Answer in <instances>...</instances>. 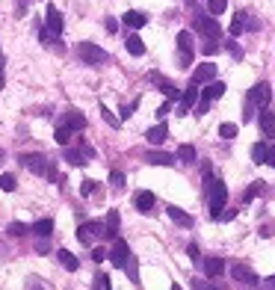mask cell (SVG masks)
<instances>
[{"mask_svg": "<svg viewBox=\"0 0 275 290\" xmlns=\"http://www.w3.org/2000/svg\"><path fill=\"white\" fill-rule=\"evenodd\" d=\"M110 184H113L116 190H121V187H124V175H121V172H113V175H110Z\"/></svg>", "mask_w": 275, "mask_h": 290, "instance_id": "cell-43", "label": "cell"}, {"mask_svg": "<svg viewBox=\"0 0 275 290\" xmlns=\"http://www.w3.org/2000/svg\"><path fill=\"white\" fill-rule=\"evenodd\" d=\"M196 27H198L207 39H219V36H222V27H219V21H216V18L201 15V18H196Z\"/></svg>", "mask_w": 275, "mask_h": 290, "instance_id": "cell-8", "label": "cell"}, {"mask_svg": "<svg viewBox=\"0 0 275 290\" xmlns=\"http://www.w3.org/2000/svg\"><path fill=\"white\" fill-rule=\"evenodd\" d=\"M47 240H50V237H39V240H36V252H39V255H47V252H50V243H47Z\"/></svg>", "mask_w": 275, "mask_h": 290, "instance_id": "cell-41", "label": "cell"}, {"mask_svg": "<svg viewBox=\"0 0 275 290\" xmlns=\"http://www.w3.org/2000/svg\"><path fill=\"white\" fill-rule=\"evenodd\" d=\"M169 110H172V107H169V101H166V104L157 110V119H166V113H169Z\"/></svg>", "mask_w": 275, "mask_h": 290, "instance_id": "cell-52", "label": "cell"}, {"mask_svg": "<svg viewBox=\"0 0 275 290\" xmlns=\"http://www.w3.org/2000/svg\"><path fill=\"white\" fill-rule=\"evenodd\" d=\"M121 21H124L127 27L139 30V27H145V24H148V15H145V12H136V9H130V12H124V15H121Z\"/></svg>", "mask_w": 275, "mask_h": 290, "instance_id": "cell-15", "label": "cell"}, {"mask_svg": "<svg viewBox=\"0 0 275 290\" xmlns=\"http://www.w3.org/2000/svg\"><path fill=\"white\" fill-rule=\"evenodd\" d=\"M92 288H98V290H110V279L107 276H95V285Z\"/></svg>", "mask_w": 275, "mask_h": 290, "instance_id": "cell-44", "label": "cell"}, {"mask_svg": "<svg viewBox=\"0 0 275 290\" xmlns=\"http://www.w3.org/2000/svg\"><path fill=\"white\" fill-rule=\"evenodd\" d=\"M219 136H222V139H234V136H237V124H234V122H222V124H219Z\"/></svg>", "mask_w": 275, "mask_h": 290, "instance_id": "cell-31", "label": "cell"}, {"mask_svg": "<svg viewBox=\"0 0 275 290\" xmlns=\"http://www.w3.org/2000/svg\"><path fill=\"white\" fill-rule=\"evenodd\" d=\"M104 27H107V33H116V30H118V24H116V18H107V24H104Z\"/></svg>", "mask_w": 275, "mask_h": 290, "instance_id": "cell-49", "label": "cell"}, {"mask_svg": "<svg viewBox=\"0 0 275 290\" xmlns=\"http://www.w3.org/2000/svg\"><path fill=\"white\" fill-rule=\"evenodd\" d=\"M80 151L86 154V160H95V148H92L89 142H83V139H80Z\"/></svg>", "mask_w": 275, "mask_h": 290, "instance_id": "cell-46", "label": "cell"}, {"mask_svg": "<svg viewBox=\"0 0 275 290\" xmlns=\"http://www.w3.org/2000/svg\"><path fill=\"white\" fill-rule=\"evenodd\" d=\"M101 116H104V122H107L110 127H118V124H121V119H116V116L110 113V107H104V104H101Z\"/></svg>", "mask_w": 275, "mask_h": 290, "instance_id": "cell-35", "label": "cell"}, {"mask_svg": "<svg viewBox=\"0 0 275 290\" xmlns=\"http://www.w3.org/2000/svg\"><path fill=\"white\" fill-rule=\"evenodd\" d=\"M65 160H68L71 166H86V163H89L83 151H74V148H68V145H65Z\"/></svg>", "mask_w": 275, "mask_h": 290, "instance_id": "cell-24", "label": "cell"}, {"mask_svg": "<svg viewBox=\"0 0 275 290\" xmlns=\"http://www.w3.org/2000/svg\"><path fill=\"white\" fill-rule=\"evenodd\" d=\"M104 222H107V231H104V237H107V240H116V237H118V225H121V219H118V210H110Z\"/></svg>", "mask_w": 275, "mask_h": 290, "instance_id": "cell-17", "label": "cell"}, {"mask_svg": "<svg viewBox=\"0 0 275 290\" xmlns=\"http://www.w3.org/2000/svg\"><path fill=\"white\" fill-rule=\"evenodd\" d=\"M27 231H33V228L24 225V222H12V225H9V234H12V237H24Z\"/></svg>", "mask_w": 275, "mask_h": 290, "instance_id": "cell-36", "label": "cell"}, {"mask_svg": "<svg viewBox=\"0 0 275 290\" xmlns=\"http://www.w3.org/2000/svg\"><path fill=\"white\" fill-rule=\"evenodd\" d=\"M166 213H169V219H172L175 225H181V228H193V225H196V219H193L187 210L175 207V205H166Z\"/></svg>", "mask_w": 275, "mask_h": 290, "instance_id": "cell-11", "label": "cell"}, {"mask_svg": "<svg viewBox=\"0 0 275 290\" xmlns=\"http://www.w3.org/2000/svg\"><path fill=\"white\" fill-rule=\"evenodd\" d=\"M267 148H270L267 142H255V145H252V160H255L258 166L267 163Z\"/></svg>", "mask_w": 275, "mask_h": 290, "instance_id": "cell-26", "label": "cell"}, {"mask_svg": "<svg viewBox=\"0 0 275 290\" xmlns=\"http://www.w3.org/2000/svg\"><path fill=\"white\" fill-rule=\"evenodd\" d=\"M204 184H207V190H210V216L213 219H219L222 216V207H225V202H228V187L219 181V178H213L210 175V169H204Z\"/></svg>", "mask_w": 275, "mask_h": 290, "instance_id": "cell-2", "label": "cell"}, {"mask_svg": "<svg viewBox=\"0 0 275 290\" xmlns=\"http://www.w3.org/2000/svg\"><path fill=\"white\" fill-rule=\"evenodd\" d=\"M178 160H184V163H196V148H193L190 142H184V145L178 148Z\"/></svg>", "mask_w": 275, "mask_h": 290, "instance_id": "cell-28", "label": "cell"}, {"mask_svg": "<svg viewBox=\"0 0 275 290\" xmlns=\"http://www.w3.org/2000/svg\"><path fill=\"white\" fill-rule=\"evenodd\" d=\"M104 231H107V222H83L80 228H77V240L83 243V246H92V237H104Z\"/></svg>", "mask_w": 275, "mask_h": 290, "instance_id": "cell-5", "label": "cell"}, {"mask_svg": "<svg viewBox=\"0 0 275 290\" xmlns=\"http://www.w3.org/2000/svg\"><path fill=\"white\" fill-rule=\"evenodd\" d=\"M270 98H273L270 83H258V86L249 89V101H252L255 107H270Z\"/></svg>", "mask_w": 275, "mask_h": 290, "instance_id": "cell-6", "label": "cell"}, {"mask_svg": "<svg viewBox=\"0 0 275 290\" xmlns=\"http://www.w3.org/2000/svg\"><path fill=\"white\" fill-rule=\"evenodd\" d=\"M207 110H210V98H201V101H198V107H196V116H204Z\"/></svg>", "mask_w": 275, "mask_h": 290, "instance_id": "cell-45", "label": "cell"}, {"mask_svg": "<svg viewBox=\"0 0 275 290\" xmlns=\"http://www.w3.org/2000/svg\"><path fill=\"white\" fill-rule=\"evenodd\" d=\"M0 160H3V148H0Z\"/></svg>", "mask_w": 275, "mask_h": 290, "instance_id": "cell-55", "label": "cell"}, {"mask_svg": "<svg viewBox=\"0 0 275 290\" xmlns=\"http://www.w3.org/2000/svg\"><path fill=\"white\" fill-rule=\"evenodd\" d=\"M124 47H127L130 56H142V53H145V41H142L139 36H127V39H124Z\"/></svg>", "mask_w": 275, "mask_h": 290, "instance_id": "cell-19", "label": "cell"}, {"mask_svg": "<svg viewBox=\"0 0 275 290\" xmlns=\"http://www.w3.org/2000/svg\"><path fill=\"white\" fill-rule=\"evenodd\" d=\"M92 193H95V181H89V178H86V181L80 184V196H83V199H89Z\"/></svg>", "mask_w": 275, "mask_h": 290, "instance_id": "cell-40", "label": "cell"}, {"mask_svg": "<svg viewBox=\"0 0 275 290\" xmlns=\"http://www.w3.org/2000/svg\"><path fill=\"white\" fill-rule=\"evenodd\" d=\"M33 234H36V237H50V234H53V222H50V219H39V222L33 225Z\"/></svg>", "mask_w": 275, "mask_h": 290, "instance_id": "cell-25", "label": "cell"}, {"mask_svg": "<svg viewBox=\"0 0 275 290\" xmlns=\"http://www.w3.org/2000/svg\"><path fill=\"white\" fill-rule=\"evenodd\" d=\"M160 92L169 98V101H175V98H181V92H178V86L175 83H169V80H160Z\"/></svg>", "mask_w": 275, "mask_h": 290, "instance_id": "cell-29", "label": "cell"}, {"mask_svg": "<svg viewBox=\"0 0 275 290\" xmlns=\"http://www.w3.org/2000/svg\"><path fill=\"white\" fill-rule=\"evenodd\" d=\"M231 276H234L240 285H249V288H258V285H264V282H261V279H258L252 270H249V267H243V264H231Z\"/></svg>", "mask_w": 275, "mask_h": 290, "instance_id": "cell-7", "label": "cell"}, {"mask_svg": "<svg viewBox=\"0 0 275 290\" xmlns=\"http://www.w3.org/2000/svg\"><path fill=\"white\" fill-rule=\"evenodd\" d=\"M104 258H107V252H104V249H95V252H92V261H95V264H98V261H104Z\"/></svg>", "mask_w": 275, "mask_h": 290, "instance_id": "cell-51", "label": "cell"}, {"mask_svg": "<svg viewBox=\"0 0 275 290\" xmlns=\"http://www.w3.org/2000/svg\"><path fill=\"white\" fill-rule=\"evenodd\" d=\"M222 270H225V261H222V258H207V261H204V273H207L210 279H219Z\"/></svg>", "mask_w": 275, "mask_h": 290, "instance_id": "cell-20", "label": "cell"}, {"mask_svg": "<svg viewBox=\"0 0 275 290\" xmlns=\"http://www.w3.org/2000/svg\"><path fill=\"white\" fill-rule=\"evenodd\" d=\"M145 139L151 142V145H163L166 139H169V127L160 122V124H154V127H148V133H145Z\"/></svg>", "mask_w": 275, "mask_h": 290, "instance_id": "cell-14", "label": "cell"}, {"mask_svg": "<svg viewBox=\"0 0 275 290\" xmlns=\"http://www.w3.org/2000/svg\"><path fill=\"white\" fill-rule=\"evenodd\" d=\"M53 139H56L59 145H71V127L59 124V127H56V133H53Z\"/></svg>", "mask_w": 275, "mask_h": 290, "instance_id": "cell-30", "label": "cell"}, {"mask_svg": "<svg viewBox=\"0 0 275 290\" xmlns=\"http://www.w3.org/2000/svg\"><path fill=\"white\" fill-rule=\"evenodd\" d=\"M196 101H198V86L196 83H190V89L181 95V104H178V116H187L193 107H196Z\"/></svg>", "mask_w": 275, "mask_h": 290, "instance_id": "cell-10", "label": "cell"}, {"mask_svg": "<svg viewBox=\"0 0 275 290\" xmlns=\"http://www.w3.org/2000/svg\"><path fill=\"white\" fill-rule=\"evenodd\" d=\"M145 160H148L151 166H172V163H175V157H172V154H166V151H148V154H145Z\"/></svg>", "mask_w": 275, "mask_h": 290, "instance_id": "cell-18", "label": "cell"}, {"mask_svg": "<svg viewBox=\"0 0 275 290\" xmlns=\"http://www.w3.org/2000/svg\"><path fill=\"white\" fill-rule=\"evenodd\" d=\"M225 89H228V86H225L222 80H210V83H207V89H204V98L216 101V98H222V95H225Z\"/></svg>", "mask_w": 275, "mask_h": 290, "instance_id": "cell-21", "label": "cell"}, {"mask_svg": "<svg viewBox=\"0 0 275 290\" xmlns=\"http://www.w3.org/2000/svg\"><path fill=\"white\" fill-rule=\"evenodd\" d=\"M178 65H181V68H190V65H193V53L178 50Z\"/></svg>", "mask_w": 275, "mask_h": 290, "instance_id": "cell-39", "label": "cell"}, {"mask_svg": "<svg viewBox=\"0 0 275 290\" xmlns=\"http://www.w3.org/2000/svg\"><path fill=\"white\" fill-rule=\"evenodd\" d=\"M178 50L193 53V36H190V30H181V33H178Z\"/></svg>", "mask_w": 275, "mask_h": 290, "instance_id": "cell-27", "label": "cell"}, {"mask_svg": "<svg viewBox=\"0 0 275 290\" xmlns=\"http://www.w3.org/2000/svg\"><path fill=\"white\" fill-rule=\"evenodd\" d=\"M15 187H18V184H15V175H9V172L0 175V190H3V193H12Z\"/></svg>", "mask_w": 275, "mask_h": 290, "instance_id": "cell-34", "label": "cell"}, {"mask_svg": "<svg viewBox=\"0 0 275 290\" xmlns=\"http://www.w3.org/2000/svg\"><path fill=\"white\" fill-rule=\"evenodd\" d=\"M207 9H210V15H222V12L228 9V0H210Z\"/></svg>", "mask_w": 275, "mask_h": 290, "instance_id": "cell-37", "label": "cell"}, {"mask_svg": "<svg viewBox=\"0 0 275 290\" xmlns=\"http://www.w3.org/2000/svg\"><path fill=\"white\" fill-rule=\"evenodd\" d=\"M136 210L139 213H151L154 210V193H148V190H142V193H136Z\"/></svg>", "mask_w": 275, "mask_h": 290, "instance_id": "cell-16", "label": "cell"}, {"mask_svg": "<svg viewBox=\"0 0 275 290\" xmlns=\"http://www.w3.org/2000/svg\"><path fill=\"white\" fill-rule=\"evenodd\" d=\"M210 80H216V65H213V62H201V65H196V71H193V83L201 86V83H210Z\"/></svg>", "mask_w": 275, "mask_h": 290, "instance_id": "cell-9", "label": "cell"}, {"mask_svg": "<svg viewBox=\"0 0 275 290\" xmlns=\"http://www.w3.org/2000/svg\"><path fill=\"white\" fill-rule=\"evenodd\" d=\"M264 285H267V288H275V276H270V279H267Z\"/></svg>", "mask_w": 275, "mask_h": 290, "instance_id": "cell-54", "label": "cell"}, {"mask_svg": "<svg viewBox=\"0 0 275 290\" xmlns=\"http://www.w3.org/2000/svg\"><path fill=\"white\" fill-rule=\"evenodd\" d=\"M44 24H47V30H53L56 36L62 33V15H59V9L50 6V3H47V9H44Z\"/></svg>", "mask_w": 275, "mask_h": 290, "instance_id": "cell-13", "label": "cell"}, {"mask_svg": "<svg viewBox=\"0 0 275 290\" xmlns=\"http://www.w3.org/2000/svg\"><path fill=\"white\" fill-rule=\"evenodd\" d=\"M15 3H18V12H27V3L30 0H15Z\"/></svg>", "mask_w": 275, "mask_h": 290, "instance_id": "cell-53", "label": "cell"}, {"mask_svg": "<svg viewBox=\"0 0 275 290\" xmlns=\"http://www.w3.org/2000/svg\"><path fill=\"white\" fill-rule=\"evenodd\" d=\"M187 255H190V258H193V261H196V264H198V261H201V255H198V246H196V243H193V246H190V249H187Z\"/></svg>", "mask_w": 275, "mask_h": 290, "instance_id": "cell-48", "label": "cell"}, {"mask_svg": "<svg viewBox=\"0 0 275 290\" xmlns=\"http://www.w3.org/2000/svg\"><path fill=\"white\" fill-rule=\"evenodd\" d=\"M124 270H127V276H130V282H133V285H139V273H136V258H130V264H127Z\"/></svg>", "mask_w": 275, "mask_h": 290, "instance_id": "cell-42", "label": "cell"}, {"mask_svg": "<svg viewBox=\"0 0 275 290\" xmlns=\"http://www.w3.org/2000/svg\"><path fill=\"white\" fill-rule=\"evenodd\" d=\"M18 163H21L24 169H30L33 175H39V178H56V181H62V178L56 175V160L47 157V154H21Z\"/></svg>", "mask_w": 275, "mask_h": 290, "instance_id": "cell-1", "label": "cell"}, {"mask_svg": "<svg viewBox=\"0 0 275 290\" xmlns=\"http://www.w3.org/2000/svg\"><path fill=\"white\" fill-rule=\"evenodd\" d=\"M234 216H237V210H222V216H219V219H222V222H231Z\"/></svg>", "mask_w": 275, "mask_h": 290, "instance_id": "cell-50", "label": "cell"}, {"mask_svg": "<svg viewBox=\"0 0 275 290\" xmlns=\"http://www.w3.org/2000/svg\"><path fill=\"white\" fill-rule=\"evenodd\" d=\"M261 193H264V181H255V184L243 193V202H252V199H258Z\"/></svg>", "mask_w": 275, "mask_h": 290, "instance_id": "cell-32", "label": "cell"}, {"mask_svg": "<svg viewBox=\"0 0 275 290\" xmlns=\"http://www.w3.org/2000/svg\"><path fill=\"white\" fill-rule=\"evenodd\" d=\"M201 50H204V53H207V56H213V53H216V50H219V41H216V39H207V41H204V44H201Z\"/></svg>", "mask_w": 275, "mask_h": 290, "instance_id": "cell-38", "label": "cell"}, {"mask_svg": "<svg viewBox=\"0 0 275 290\" xmlns=\"http://www.w3.org/2000/svg\"><path fill=\"white\" fill-rule=\"evenodd\" d=\"M56 258H59V264H62V267H65L68 273H74V270L80 267V261H77V258H74V255L68 252V249H59V252H56Z\"/></svg>", "mask_w": 275, "mask_h": 290, "instance_id": "cell-22", "label": "cell"}, {"mask_svg": "<svg viewBox=\"0 0 275 290\" xmlns=\"http://www.w3.org/2000/svg\"><path fill=\"white\" fill-rule=\"evenodd\" d=\"M62 124H65V127H71V130H83V127H86V119H83L77 110H71V113L65 116V122H62Z\"/></svg>", "mask_w": 275, "mask_h": 290, "instance_id": "cell-23", "label": "cell"}, {"mask_svg": "<svg viewBox=\"0 0 275 290\" xmlns=\"http://www.w3.org/2000/svg\"><path fill=\"white\" fill-rule=\"evenodd\" d=\"M243 30H246V15L240 12V15H237V18L231 21V36H240Z\"/></svg>", "mask_w": 275, "mask_h": 290, "instance_id": "cell-33", "label": "cell"}, {"mask_svg": "<svg viewBox=\"0 0 275 290\" xmlns=\"http://www.w3.org/2000/svg\"><path fill=\"white\" fill-rule=\"evenodd\" d=\"M267 166L275 169V142H270V148H267Z\"/></svg>", "mask_w": 275, "mask_h": 290, "instance_id": "cell-47", "label": "cell"}, {"mask_svg": "<svg viewBox=\"0 0 275 290\" xmlns=\"http://www.w3.org/2000/svg\"><path fill=\"white\" fill-rule=\"evenodd\" d=\"M107 258H110V264H113L116 270H124V267L130 264V258H133V255H130V246H127L124 240H118V237H116V240H113V249L107 252Z\"/></svg>", "mask_w": 275, "mask_h": 290, "instance_id": "cell-3", "label": "cell"}, {"mask_svg": "<svg viewBox=\"0 0 275 290\" xmlns=\"http://www.w3.org/2000/svg\"><path fill=\"white\" fill-rule=\"evenodd\" d=\"M261 130H264V136L267 139H275V113L270 107H261Z\"/></svg>", "mask_w": 275, "mask_h": 290, "instance_id": "cell-12", "label": "cell"}, {"mask_svg": "<svg viewBox=\"0 0 275 290\" xmlns=\"http://www.w3.org/2000/svg\"><path fill=\"white\" fill-rule=\"evenodd\" d=\"M77 53H80V59H83L86 65H95V62H107V59H110L107 50L98 47L95 41H80V44H77Z\"/></svg>", "mask_w": 275, "mask_h": 290, "instance_id": "cell-4", "label": "cell"}]
</instances>
